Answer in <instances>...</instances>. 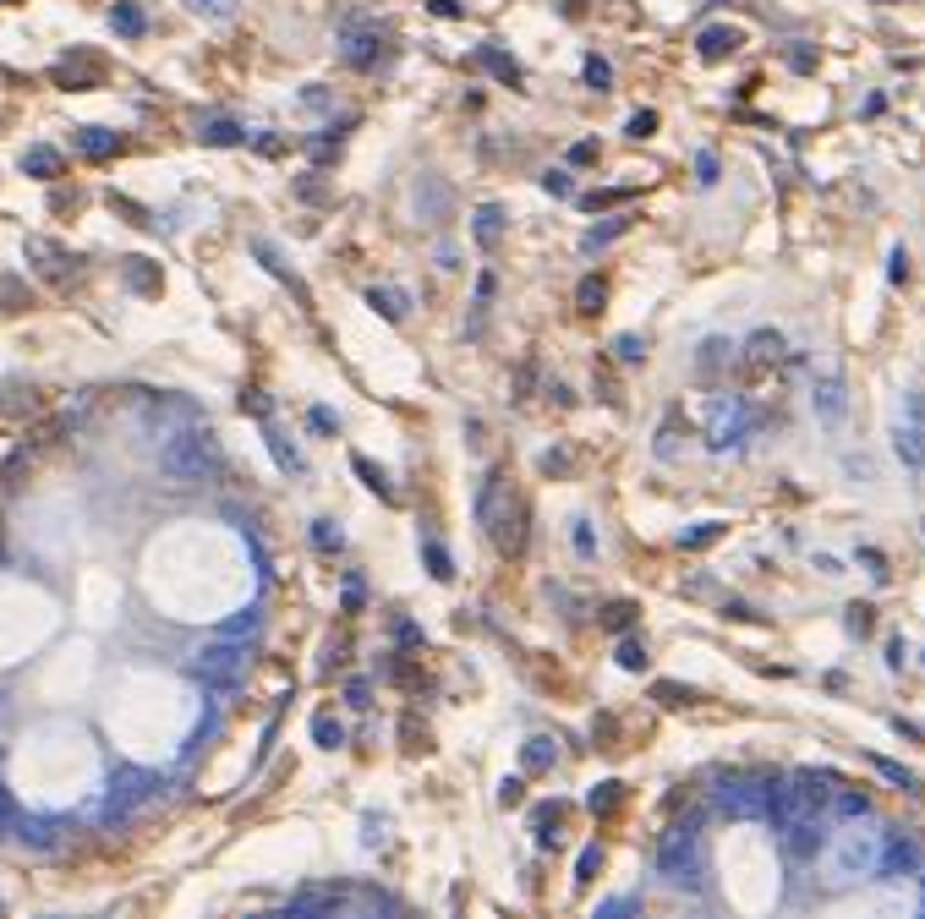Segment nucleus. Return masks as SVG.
Returning a JSON list of instances; mask_svg holds the SVG:
<instances>
[{
    "label": "nucleus",
    "instance_id": "nucleus-1",
    "mask_svg": "<svg viewBox=\"0 0 925 919\" xmlns=\"http://www.w3.org/2000/svg\"><path fill=\"white\" fill-rule=\"evenodd\" d=\"M159 471L176 487H197V482L225 471V449H220V438H213V428H203V421H181V428L165 433V444H159Z\"/></svg>",
    "mask_w": 925,
    "mask_h": 919
},
{
    "label": "nucleus",
    "instance_id": "nucleus-2",
    "mask_svg": "<svg viewBox=\"0 0 925 919\" xmlns=\"http://www.w3.org/2000/svg\"><path fill=\"white\" fill-rule=\"evenodd\" d=\"M476 520H482V531L493 536L498 553H521V547H526V504L510 492V476H504V471H487V476H482Z\"/></svg>",
    "mask_w": 925,
    "mask_h": 919
},
{
    "label": "nucleus",
    "instance_id": "nucleus-3",
    "mask_svg": "<svg viewBox=\"0 0 925 919\" xmlns=\"http://www.w3.org/2000/svg\"><path fill=\"white\" fill-rule=\"evenodd\" d=\"M247 668H252V646L241 635H213L192 657V679H203L208 689H236L247 679Z\"/></svg>",
    "mask_w": 925,
    "mask_h": 919
},
{
    "label": "nucleus",
    "instance_id": "nucleus-4",
    "mask_svg": "<svg viewBox=\"0 0 925 919\" xmlns=\"http://www.w3.org/2000/svg\"><path fill=\"white\" fill-rule=\"evenodd\" d=\"M657 876L668 887H701V837H695V821H679L674 832H663V842H657Z\"/></svg>",
    "mask_w": 925,
    "mask_h": 919
},
{
    "label": "nucleus",
    "instance_id": "nucleus-5",
    "mask_svg": "<svg viewBox=\"0 0 925 919\" xmlns=\"http://www.w3.org/2000/svg\"><path fill=\"white\" fill-rule=\"evenodd\" d=\"M750 428H756V416L745 410L739 394H718V400H712V410H706V444L712 449H734Z\"/></svg>",
    "mask_w": 925,
    "mask_h": 919
},
{
    "label": "nucleus",
    "instance_id": "nucleus-6",
    "mask_svg": "<svg viewBox=\"0 0 925 919\" xmlns=\"http://www.w3.org/2000/svg\"><path fill=\"white\" fill-rule=\"evenodd\" d=\"M154 794H159V777H154V771H142V766H126V771H115L110 799H104V821H126L137 805H149Z\"/></svg>",
    "mask_w": 925,
    "mask_h": 919
},
{
    "label": "nucleus",
    "instance_id": "nucleus-7",
    "mask_svg": "<svg viewBox=\"0 0 925 919\" xmlns=\"http://www.w3.org/2000/svg\"><path fill=\"white\" fill-rule=\"evenodd\" d=\"M903 416H909V428H898V455L909 465H925V400L909 394L903 400Z\"/></svg>",
    "mask_w": 925,
    "mask_h": 919
},
{
    "label": "nucleus",
    "instance_id": "nucleus-8",
    "mask_svg": "<svg viewBox=\"0 0 925 919\" xmlns=\"http://www.w3.org/2000/svg\"><path fill=\"white\" fill-rule=\"evenodd\" d=\"M821 842H827V837H821V826H816V821H805V815H794L789 826H783V848H789V860H800V865L821 854Z\"/></svg>",
    "mask_w": 925,
    "mask_h": 919
},
{
    "label": "nucleus",
    "instance_id": "nucleus-9",
    "mask_svg": "<svg viewBox=\"0 0 925 919\" xmlns=\"http://www.w3.org/2000/svg\"><path fill=\"white\" fill-rule=\"evenodd\" d=\"M777 356H783V334L761 329V334H750V345H745V373H750V378H766V367H777Z\"/></svg>",
    "mask_w": 925,
    "mask_h": 919
},
{
    "label": "nucleus",
    "instance_id": "nucleus-10",
    "mask_svg": "<svg viewBox=\"0 0 925 919\" xmlns=\"http://www.w3.org/2000/svg\"><path fill=\"white\" fill-rule=\"evenodd\" d=\"M99 72H104V66L94 60V50H77L71 60H60V66H55V83H66V88H94V83H99Z\"/></svg>",
    "mask_w": 925,
    "mask_h": 919
},
{
    "label": "nucleus",
    "instance_id": "nucleus-11",
    "mask_svg": "<svg viewBox=\"0 0 925 919\" xmlns=\"http://www.w3.org/2000/svg\"><path fill=\"white\" fill-rule=\"evenodd\" d=\"M28 257H39L33 268H39V274H50V279H66V274H71V263H77L71 252H60V247H55V241H44V236H28Z\"/></svg>",
    "mask_w": 925,
    "mask_h": 919
},
{
    "label": "nucleus",
    "instance_id": "nucleus-12",
    "mask_svg": "<svg viewBox=\"0 0 925 919\" xmlns=\"http://www.w3.org/2000/svg\"><path fill=\"white\" fill-rule=\"evenodd\" d=\"M416 208H422V220L444 225V220H449V186H444V181H433V176H422V186H416Z\"/></svg>",
    "mask_w": 925,
    "mask_h": 919
},
{
    "label": "nucleus",
    "instance_id": "nucleus-13",
    "mask_svg": "<svg viewBox=\"0 0 925 919\" xmlns=\"http://www.w3.org/2000/svg\"><path fill=\"white\" fill-rule=\"evenodd\" d=\"M471 236H476L482 252H493L498 241H504V208H498V203H482L476 220H471Z\"/></svg>",
    "mask_w": 925,
    "mask_h": 919
},
{
    "label": "nucleus",
    "instance_id": "nucleus-14",
    "mask_svg": "<svg viewBox=\"0 0 925 919\" xmlns=\"http://www.w3.org/2000/svg\"><path fill=\"white\" fill-rule=\"evenodd\" d=\"M816 416L827 421V428H838V421H843V378L838 373L816 378Z\"/></svg>",
    "mask_w": 925,
    "mask_h": 919
},
{
    "label": "nucleus",
    "instance_id": "nucleus-15",
    "mask_svg": "<svg viewBox=\"0 0 925 919\" xmlns=\"http://www.w3.org/2000/svg\"><path fill=\"white\" fill-rule=\"evenodd\" d=\"M723 367H734V345H729V339H706V345H701V356H695V378H701V383H712Z\"/></svg>",
    "mask_w": 925,
    "mask_h": 919
},
{
    "label": "nucleus",
    "instance_id": "nucleus-16",
    "mask_svg": "<svg viewBox=\"0 0 925 919\" xmlns=\"http://www.w3.org/2000/svg\"><path fill=\"white\" fill-rule=\"evenodd\" d=\"M389 55V44L378 33H362V39H345V60L356 66V72H373V66Z\"/></svg>",
    "mask_w": 925,
    "mask_h": 919
},
{
    "label": "nucleus",
    "instance_id": "nucleus-17",
    "mask_svg": "<svg viewBox=\"0 0 925 919\" xmlns=\"http://www.w3.org/2000/svg\"><path fill=\"white\" fill-rule=\"evenodd\" d=\"M739 44H745V33H739V28H706V33L695 39L701 60H723V55H734Z\"/></svg>",
    "mask_w": 925,
    "mask_h": 919
},
{
    "label": "nucleus",
    "instance_id": "nucleus-18",
    "mask_svg": "<svg viewBox=\"0 0 925 919\" xmlns=\"http://www.w3.org/2000/svg\"><path fill=\"white\" fill-rule=\"evenodd\" d=\"M197 137H203L208 149H241V143H247V131H241L236 121H220V115L203 121V126H197Z\"/></svg>",
    "mask_w": 925,
    "mask_h": 919
},
{
    "label": "nucleus",
    "instance_id": "nucleus-19",
    "mask_svg": "<svg viewBox=\"0 0 925 919\" xmlns=\"http://www.w3.org/2000/svg\"><path fill=\"white\" fill-rule=\"evenodd\" d=\"M476 60L487 66V72H493L498 83H510V88L521 83V60H515V55H504V50H498V44H482V50H476Z\"/></svg>",
    "mask_w": 925,
    "mask_h": 919
},
{
    "label": "nucleus",
    "instance_id": "nucleus-20",
    "mask_svg": "<svg viewBox=\"0 0 925 919\" xmlns=\"http://www.w3.org/2000/svg\"><path fill=\"white\" fill-rule=\"evenodd\" d=\"M77 149H83L88 159H110V154H121V137L104 131V126H83V131H77Z\"/></svg>",
    "mask_w": 925,
    "mask_h": 919
},
{
    "label": "nucleus",
    "instance_id": "nucleus-21",
    "mask_svg": "<svg viewBox=\"0 0 925 919\" xmlns=\"http://www.w3.org/2000/svg\"><path fill=\"white\" fill-rule=\"evenodd\" d=\"M350 471H356V476H362V482H367V487L378 492V499H384V504H394V482H389V471H384V465H373L367 455H350Z\"/></svg>",
    "mask_w": 925,
    "mask_h": 919
},
{
    "label": "nucleus",
    "instance_id": "nucleus-22",
    "mask_svg": "<svg viewBox=\"0 0 925 919\" xmlns=\"http://www.w3.org/2000/svg\"><path fill=\"white\" fill-rule=\"evenodd\" d=\"M23 176H33V181H55V176H60V154H55V149H44V143H33V149L23 154Z\"/></svg>",
    "mask_w": 925,
    "mask_h": 919
},
{
    "label": "nucleus",
    "instance_id": "nucleus-23",
    "mask_svg": "<svg viewBox=\"0 0 925 919\" xmlns=\"http://www.w3.org/2000/svg\"><path fill=\"white\" fill-rule=\"evenodd\" d=\"M367 307H373L378 318H389V323H400V318L411 312V302H405V291H394V285H384V291L373 285V291H367Z\"/></svg>",
    "mask_w": 925,
    "mask_h": 919
},
{
    "label": "nucleus",
    "instance_id": "nucleus-24",
    "mask_svg": "<svg viewBox=\"0 0 925 919\" xmlns=\"http://www.w3.org/2000/svg\"><path fill=\"white\" fill-rule=\"evenodd\" d=\"M558 821H564V805H537V810H531L537 848H558Z\"/></svg>",
    "mask_w": 925,
    "mask_h": 919
},
{
    "label": "nucleus",
    "instance_id": "nucleus-25",
    "mask_svg": "<svg viewBox=\"0 0 925 919\" xmlns=\"http://www.w3.org/2000/svg\"><path fill=\"white\" fill-rule=\"evenodd\" d=\"M619 805H624V783H613V777H608V783H597V788L586 794V810H592V815H613Z\"/></svg>",
    "mask_w": 925,
    "mask_h": 919
},
{
    "label": "nucleus",
    "instance_id": "nucleus-26",
    "mask_svg": "<svg viewBox=\"0 0 925 919\" xmlns=\"http://www.w3.org/2000/svg\"><path fill=\"white\" fill-rule=\"evenodd\" d=\"M422 558H427V575H433V581H449V575H455V558H449V547H444L439 536L422 542Z\"/></svg>",
    "mask_w": 925,
    "mask_h": 919
},
{
    "label": "nucleus",
    "instance_id": "nucleus-27",
    "mask_svg": "<svg viewBox=\"0 0 925 919\" xmlns=\"http://www.w3.org/2000/svg\"><path fill=\"white\" fill-rule=\"evenodd\" d=\"M729 526L723 520H701V526H690V531H679V547L685 553H701V547H712V542H718Z\"/></svg>",
    "mask_w": 925,
    "mask_h": 919
},
{
    "label": "nucleus",
    "instance_id": "nucleus-28",
    "mask_svg": "<svg viewBox=\"0 0 925 919\" xmlns=\"http://www.w3.org/2000/svg\"><path fill=\"white\" fill-rule=\"evenodd\" d=\"M635 220L630 214H619V220H608V225H597V230H586V241H581V252H597V247H608V241H619L624 230H630Z\"/></svg>",
    "mask_w": 925,
    "mask_h": 919
},
{
    "label": "nucleus",
    "instance_id": "nucleus-29",
    "mask_svg": "<svg viewBox=\"0 0 925 919\" xmlns=\"http://www.w3.org/2000/svg\"><path fill=\"white\" fill-rule=\"evenodd\" d=\"M635 613H640V608H635V602H624V597H619V602H608V608H603V613H597V624H603V629H613V635H624V629H630V624H635Z\"/></svg>",
    "mask_w": 925,
    "mask_h": 919
},
{
    "label": "nucleus",
    "instance_id": "nucleus-30",
    "mask_svg": "<svg viewBox=\"0 0 925 919\" xmlns=\"http://www.w3.org/2000/svg\"><path fill=\"white\" fill-rule=\"evenodd\" d=\"M110 28H115V33H126V39H137V33L149 28V23H142V12L131 6V0H115V12H110Z\"/></svg>",
    "mask_w": 925,
    "mask_h": 919
},
{
    "label": "nucleus",
    "instance_id": "nucleus-31",
    "mask_svg": "<svg viewBox=\"0 0 925 919\" xmlns=\"http://www.w3.org/2000/svg\"><path fill=\"white\" fill-rule=\"evenodd\" d=\"M630 197H635V186H603V192H586V197H581V208H586V214H603V208L630 203Z\"/></svg>",
    "mask_w": 925,
    "mask_h": 919
},
{
    "label": "nucleus",
    "instance_id": "nucleus-32",
    "mask_svg": "<svg viewBox=\"0 0 925 919\" xmlns=\"http://www.w3.org/2000/svg\"><path fill=\"white\" fill-rule=\"evenodd\" d=\"M126 285L131 291H159V274L149 268V257H126Z\"/></svg>",
    "mask_w": 925,
    "mask_h": 919
},
{
    "label": "nucleus",
    "instance_id": "nucleus-33",
    "mask_svg": "<svg viewBox=\"0 0 925 919\" xmlns=\"http://www.w3.org/2000/svg\"><path fill=\"white\" fill-rule=\"evenodd\" d=\"M657 460H679V410H668V421H663V433H657Z\"/></svg>",
    "mask_w": 925,
    "mask_h": 919
},
{
    "label": "nucleus",
    "instance_id": "nucleus-34",
    "mask_svg": "<svg viewBox=\"0 0 925 919\" xmlns=\"http://www.w3.org/2000/svg\"><path fill=\"white\" fill-rule=\"evenodd\" d=\"M313 547H318V553H340V547H345V531H340L334 520H313Z\"/></svg>",
    "mask_w": 925,
    "mask_h": 919
},
{
    "label": "nucleus",
    "instance_id": "nucleus-35",
    "mask_svg": "<svg viewBox=\"0 0 925 919\" xmlns=\"http://www.w3.org/2000/svg\"><path fill=\"white\" fill-rule=\"evenodd\" d=\"M313 739H318L323 750H340V744H345V728H340L329 712H318V717H313Z\"/></svg>",
    "mask_w": 925,
    "mask_h": 919
},
{
    "label": "nucleus",
    "instance_id": "nucleus-36",
    "mask_svg": "<svg viewBox=\"0 0 925 919\" xmlns=\"http://www.w3.org/2000/svg\"><path fill=\"white\" fill-rule=\"evenodd\" d=\"M521 761H526V771H548L553 766V739H526Z\"/></svg>",
    "mask_w": 925,
    "mask_h": 919
},
{
    "label": "nucleus",
    "instance_id": "nucleus-37",
    "mask_svg": "<svg viewBox=\"0 0 925 919\" xmlns=\"http://www.w3.org/2000/svg\"><path fill=\"white\" fill-rule=\"evenodd\" d=\"M613 356H619L624 367H635V362H647V339H640V334H619V339H613Z\"/></svg>",
    "mask_w": 925,
    "mask_h": 919
},
{
    "label": "nucleus",
    "instance_id": "nucleus-38",
    "mask_svg": "<svg viewBox=\"0 0 925 919\" xmlns=\"http://www.w3.org/2000/svg\"><path fill=\"white\" fill-rule=\"evenodd\" d=\"M576 302H581V312H603L608 285H603V279H581V285H576Z\"/></svg>",
    "mask_w": 925,
    "mask_h": 919
},
{
    "label": "nucleus",
    "instance_id": "nucleus-39",
    "mask_svg": "<svg viewBox=\"0 0 925 919\" xmlns=\"http://www.w3.org/2000/svg\"><path fill=\"white\" fill-rule=\"evenodd\" d=\"M619 668H624V673H640V668H647V646H640L635 635H624V641H619Z\"/></svg>",
    "mask_w": 925,
    "mask_h": 919
},
{
    "label": "nucleus",
    "instance_id": "nucleus-40",
    "mask_svg": "<svg viewBox=\"0 0 925 919\" xmlns=\"http://www.w3.org/2000/svg\"><path fill=\"white\" fill-rule=\"evenodd\" d=\"M652 695H657L663 706H690V700H695V689H685V684H674V679H657Z\"/></svg>",
    "mask_w": 925,
    "mask_h": 919
},
{
    "label": "nucleus",
    "instance_id": "nucleus-41",
    "mask_svg": "<svg viewBox=\"0 0 925 919\" xmlns=\"http://www.w3.org/2000/svg\"><path fill=\"white\" fill-rule=\"evenodd\" d=\"M263 438H268V449H274V460H279V465H285V471H302V455H296V449H291V444H285V438H279V433H274V428H268V433H263Z\"/></svg>",
    "mask_w": 925,
    "mask_h": 919
},
{
    "label": "nucleus",
    "instance_id": "nucleus-42",
    "mask_svg": "<svg viewBox=\"0 0 925 919\" xmlns=\"http://www.w3.org/2000/svg\"><path fill=\"white\" fill-rule=\"evenodd\" d=\"M597 870H603V848H597V842H592V848H581V860H576V881H581V887H586V881H592V876H597Z\"/></svg>",
    "mask_w": 925,
    "mask_h": 919
},
{
    "label": "nucleus",
    "instance_id": "nucleus-43",
    "mask_svg": "<svg viewBox=\"0 0 925 919\" xmlns=\"http://www.w3.org/2000/svg\"><path fill=\"white\" fill-rule=\"evenodd\" d=\"M307 428L329 438V433H340V421H334V410H329V405H313V410H307Z\"/></svg>",
    "mask_w": 925,
    "mask_h": 919
},
{
    "label": "nucleus",
    "instance_id": "nucleus-44",
    "mask_svg": "<svg viewBox=\"0 0 925 919\" xmlns=\"http://www.w3.org/2000/svg\"><path fill=\"white\" fill-rule=\"evenodd\" d=\"M362 602H367V586H362V575H345V613H362Z\"/></svg>",
    "mask_w": 925,
    "mask_h": 919
},
{
    "label": "nucleus",
    "instance_id": "nucleus-45",
    "mask_svg": "<svg viewBox=\"0 0 925 919\" xmlns=\"http://www.w3.org/2000/svg\"><path fill=\"white\" fill-rule=\"evenodd\" d=\"M498 805H526V783H521V777H504V783H498Z\"/></svg>",
    "mask_w": 925,
    "mask_h": 919
},
{
    "label": "nucleus",
    "instance_id": "nucleus-46",
    "mask_svg": "<svg viewBox=\"0 0 925 919\" xmlns=\"http://www.w3.org/2000/svg\"><path fill=\"white\" fill-rule=\"evenodd\" d=\"M624 131H630V137H652V131H657V110H635Z\"/></svg>",
    "mask_w": 925,
    "mask_h": 919
},
{
    "label": "nucleus",
    "instance_id": "nucleus-47",
    "mask_svg": "<svg viewBox=\"0 0 925 919\" xmlns=\"http://www.w3.org/2000/svg\"><path fill=\"white\" fill-rule=\"evenodd\" d=\"M695 181H701V186L718 181V154H712V149H701V154H695Z\"/></svg>",
    "mask_w": 925,
    "mask_h": 919
},
{
    "label": "nucleus",
    "instance_id": "nucleus-48",
    "mask_svg": "<svg viewBox=\"0 0 925 919\" xmlns=\"http://www.w3.org/2000/svg\"><path fill=\"white\" fill-rule=\"evenodd\" d=\"M586 83H592V88H608V83H613V66L592 55V60H586Z\"/></svg>",
    "mask_w": 925,
    "mask_h": 919
},
{
    "label": "nucleus",
    "instance_id": "nucleus-49",
    "mask_svg": "<svg viewBox=\"0 0 925 919\" xmlns=\"http://www.w3.org/2000/svg\"><path fill=\"white\" fill-rule=\"evenodd\" d=\"M23 821H17V805H12V794L6 788H0V837H6V832H17Z\"/></svg>",
    "mask_w": 925,
    "mask_h": 919
},
{
    "label": "nucleus",
    "instance_id": "nucleus-50",
    "mask_svg": "<svg viewBox=\"0 0 925 919\" xmlns=\"http://www.w3.org/2000/svg\"><path fill=\"white\" fill-rule=\"evenodd\" d=\"M542 192H548V197H569L576 186H569V176H564V170H548V176H542Z\"/></svg>",
    "mask_w": 925,
    "mask_h": 919
},
{
    "label": "nucleus",
    "instance_id": "nucleus-51",
    "mask_svg": "<svg viewBox=\"0 0 925 919\" xmlns=\"http://www.w3.org/2000/svg\"><path fill=\"white\" fill-rule=\"evenodd\" d=\"M345 700H350V706H373V684H367V679H350V684H345Z\"/></svg>",
    "mask_w": 925,
    "mask_h": 919
},
{
    "label": "nucleus",
    "instance_id": "nucleus-52",
    "mask_svg": "<svg viewBox=\"0 0 925 919\" xmlns=\"http://www.w3.org/2000/svg\"><path fill=\"white\" fill-rule=\"evenodd\" d=\"M876 771H882V777H893L898 788H914V777H909V771H903L898 761H882V755H876Z\"/></svg>",
    "mask_w": 925,
    "mask_h": 919
},
{
    "label": "nucleus",
    "instance_id": "nucleus-53",
    "mask_svg": "<svg viewBox=\"0 0 925 919\" xmlns=\"http://www.w3.org/2000/svg\"><path fill=\"white\" fill-rule=\"evenodd\" d=\"M192 12H208V17H231L236 0H192Z\"/></svg>",
    "mask_w": 925,
    "mask_h": 919
},
{
    "label": "nucleus",
    "instance_id": "nucleus-54",
    "mask_svg": "<svg viewBox=\"0 0 925 919\" xmlns=\"http://www.w3.org/2000/svg\"><path fill=\"white\" fill-rule=\"evenodd\" d=\"M576 553H581V558H592V553H597V542H592V526H586V520H576Z\"/></svg>",
    "mask_w": 925,
    "mask_h": 919
},
{
    "label": "nucleus",
    "instance_id": "nucleus-55",
    "mask_svg": "<svg viewBox=\"0 0 925 919\" xmlns=\"http://www.w3.org/2000/svg\"><path fill=\"white\" fill-rule=\"evenodd\" d=\"M394 641H400V646H422V629H416L411 618H400V624H394Z\"/></svg>",
    "mask_w": 925,
    "mask_h": 919
},
{
    "label": "nucleus",
    "instance_id": "nucleus-56",
    "mask_svg": "<svg viewBox=\"0 0 925 919\" xmlns=\"http://www.w3.org/2000/svg\"><path fill=\"white\" fill-rule=\"evenodd\" d=\"M848 629H854V635H866V629H871V608L854 602V608H848Z\"/></svg>",
    "mask_w": 925,
    "mask_h": 919
},
{
    "label": "nucleus",
    "instance_id": "nucleus-57",
    "mask_svg": "<svg viewBox=\"0 0 925 919\" xmlns=\"http://www.w3.org/2000/svg\"><path fill=\"white\" fill-rule=\"evenodd\" d=\"M241 410H252V416H268V394L247 389V394H241Z\"/></svg>",
    "mask_w": 925,
    "mask_h": 919
},
{
    "label": "nucleus",
    "instance_id": "nucleus-58",
    "mask_svg": "<svg viewBox=\"0 0 925 919\" xmlns=\"http://www.w3.org/2000/svg\"><path fill=\"white\" fill-rule=\"evenodd\" d=\"M597 159V143H576V149H569V165H592Z\"/></svg>",
    "mask_w": 925,
    "mask_h": 919
},
{
    "label": "nucleus",
    "instance_id": "nucleus-59",
    "mask_svg": "<svg viewBox=\"0 0 925 919\" xmlns=\"http://www.w3.org/2000/svg\"><path fill=\"white\" fill-rule=\"evenodd\" d=\"M427 6H433L439 17H466V6H460V0H427Z\"/></svg>",
    "mask_w": 925,
    "mask_h": 919
},
{
    "label": "nucleus",
    "instance_id": "nucleus-60",
    "mask_svg": "<svg viewBox=\"0 0 925 919\" xmlns=\"http://www.w3.org/2000/svg\"><path fill=\"white\" fill-rule=\"evenodd\" d=\"M723 613H729V618H761L750 602H723Z\"/></svg>",
    "mask_w": 925,
    "mask_h": 919
},
{
    "label": "nucleus",
    "instance_id": "nucleus-61",
    "mask_svg": "<svg viewBox=\"0 0 925 919\" xmlns=\"http://www.w3.org/2000/svg\"><path fill=\"white\" fill-rule=\"evenodd\" d=\"M838 805H843V810H848V815H866V794H843V799H838Z\"/></svg>",
    "mask_w": 925,
    "mask_h": 919
},
{
    "label": "nucleus",
    "instance_id": "nucleus-62",
    "mask_svg": "<svg viewBox=\"0 0 925 919\" xmlns=\"http://www.w3.org/2000/svg\"><path fill=\"white\" fill-rule=\"evenodd\" d=\"M893 279H909V252H903V247L893 252Z\"/></svg>",
    "mask_w": 925,
    "mask_h": 919
},
{
    "label": "nucleus",
    "instance_id": "nucleus-63",
    "mask_svg": "<svg viewBox=\"0 0 925 919\" xmlns=\"http://www.w3.org/2000/svg\"><path fill=\"white\" fill-rule=\"evenodd\" d=\"M635 908H640L635 897H619V903H603V914H635Z\"/></svg>",
    "mask_w": 925,
    "mask_h": 919
},
{
    "label": "nucleus",
    "instance_id": "nucleus-64",
    "mask_svg": "<svg viewBox=\"0 0 925 919\" xmlns=\"http://www.w3.org/2000/svg\"><path fill=\"white\" fill-rule=\"evenodd\" d=\"M0 908H6V903H0Z\"/></svg>",
    "mask_w": 925,
    "mask_h": 919
}]
</instances>
